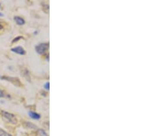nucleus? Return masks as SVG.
<instances>
[{"instance_id":"obj_1","label":"nucleus","mask_w":155,"mask_h":136,"mask_svg":"<svg viewBox=\"0 0 155 136\" xmlns=\"http://www.w3.org/2000/svg\"><path fill=\"white\" fill-rule=\"evenodd\" d=\"M1 116L3 117V119L5 121L11 123L12 125H17L18 123V120L17 118V117H16L14 114H13V113H9L5 111H1Z\"/></svg>"},{"instance_id":"obj_2","label":"nucleus","mask_w":155,"mask_h":136,"mask_svg":"<svg viewBox=\"0 0 155 136\" xmlns=\"http://www.w3.org/2000/svg\"><path fill=\"white\" fill-rule=\"evenodd\" d=\"M49 48V43H41L37 46H36L35 50L36 52L40 55H42L46 53V52L48 50Z\"/></svg>"},{"instance_id":"obj_3","label":"nucleus","mask_w":155,"mask_h":136,"mask_svg":"<svg viewBox=\"0 0 155 136\" xmlns=\"http://www.w3.org/2000/svg\"><path fill=\"white\" fill-rule=\"evenodd\" d=\"M0 78L2 79V80H6L9 82H11L12 84H13L14 85L17 87H22V84L21 80H19V78H17V77H11V76H1Z\"/></svg>"},{"instance_id":"obj_4","label":"nucleus","mask_w":155,"mask_h":136,"mask_svg":"<svg viewBox=\"0 0 155 136\" xmlns=\"http://www.w3.org/2000/svg\"><path fill=\"white\" fill-rule=\"evenodd\" d=\"M11 50L13 52H15V53L19 54V55H25L26 54L25 50L22 47H21V46H17V47L13 48H11Z\"/></svg>"},{"instance_id":"obj_5","label":"nucleus","mask_w":155,"mask_h":136,"mask_svg":"<svg viewBox=\"0 0 155 136\" xmlns=\"http://www.w3.org/2000/svg\"><path fill=\"white\" fill-rule=\"evenodd\" d=\"M23 127L26 129H37V127L34 124L30 122H24L22 124Z\"/></svg>"},{"instance_id":"obj_6","label":"nucleus","mask_w":155,"mask_h":136,"mask_svg":"<svg viewBox=\"0 0 155 136\" xmlns=\"http://www.w3.org/2000/svg\"><path fill=\"white\" fill-rule=\"evenodd\" d=\"M21 74H22V76H23L24 78L26 79V80H27L28 81H29V82H31V78H30V72H29V71L27 70V69H26V68L22 69Z\"/></svg>"},{"instance_id":"obj_7","label":"nucleus","mask_w":155,"mask_h":136,"mask_svg":"<svg viewBox=\"0 0 155 136\" xmlns=\"http://www.w3.org/2000/svg\"><path fill=\"white\" fill-rule=\"evenodd\" d=\"M14 20H15L16 23L19 26H23L26 23L25 20H24L22 17H19V16H15V17H14Z\"/></svg>"},{"instance_id":"obj_8","label":"nucleus","mask_w":155,"mask_h":136,"mask_svg":"<svg viewBox=\"0 0 155 136\" xmlns=\"http://www.w3.org/2000/svg\"><path fill=\"white\" fill-rule=\"evenodd\" d=\"M28 115H29V116L31 117L32 119L36 120H39L41 118L40 114H39V113H37L34 112V111H30L29 112H28Z\"/></svg>"},{"instance_id":"obj_9","label":"nucleus","mask_w":155,"mask_h":136,"mask_svg":"<svg viewBox=\"0 0 155 136\" xmlns=\"http://www.w3.org/2000/svg\"><path fill=\"white\" fill-rule=\"evenodd\" d=\"M0 136H13L11 133L7 132L5 130H4L1 128H0Z\"/></svg>"},{"instance_id":"obj_10","label":"nucleus","mask_w":155,"mask_h":136,"mask_svg":"<svg viewBox=\"0 0 155 136\" xmlns=\"http://www.w3.org/2000/svg\"><path fill=\"white\" fill-rule=\"evenodd\" d=\"M37 134L39 136H48V133H47L44 129H37Z\"/></svg>"},{"instance_id":"obj_11","label":"nucleus","mask_w":155,"mask_h":136,"mask_svg":"<svg viewBox=\"0 0 155 136\" xmlns=\"http://www.w3.org/2000/svg\"><path fill=\"white\" fill-rule=\"evenodd\" d=\"M42 9L45 13L48 14L49 13V5L48 4H44L42 5Z\"/></svg>"},{"instance_id":"obj_12","label":"nucleus","mask_w":155,"mask_h":136,"mask_svg":"<svg viewBox=\"0 0 155 136\" xmlns=\"http://www.w3.org/2000/svg\"><path fill=\"white\" fill-rule=\"evenodd\" d=\"M24 37L23 36H17V37H15V38H14V39L12 41V43H16V42H17V41H19V40H21V39H24Z\"/></svg>"},{"instance_id":"obj_13","label":"nucleus","mask_w":155,"mask_h":136,"mask_svg":"<svg viewBox=\"0 0 155 136\" xmlns=\"http://www.w3.org/2000/svg\"><path fill=\"white\" fill-rule=\"evenodd\" d=\"M5 97H9V98H10V96H9L8 94H6L3 91H1L0 89V98H5Z\"/></svg>"},{"instance_id":"obj_14","label":"nucleus","mask_w":155,"mask_h":136,"mask_svg":"<svg viewBox=\"0 0 155 136\" xmlns=\"http://www.w3.org/2000/svg\"><path fill=\"white\" fill-rule=\"evenodd\" d=\"M44 89H46V90L48 91L49 89H50V83L47 82V83H45V85H44Z\"/></svg>"},{"instance_id":"obj_15","label":"nucleus","mask_w":155,"mask_h":136,"mask_svg":"<svg viewBox=\"0 0 155 136\" xmlns=\"http://www.w3.org/2000/svg\"><path fill=\"white\" fill-rule=\"evenodd\" d=\"M38 33H39L38 30H35V31L34 32V35H37V34Z\"/></svg>"},{"instance_id":"obj_16","label":"nucleus","mask_w":155,"mask_h":136,"mask_svg":"<svg viewBox=\"0 0 155 136\" xmlns=\"http://www.w3.org/2000/svg\"><path fill=\"white\" fill-rule=\"evenodd\" d=\"M3 26H2V24H1V23H0V30H2L3 29Z\"/></svg>"},{"instance_id":"obj_17","label":"nucleus","mask_w":155,"mask_h":136,"mask_svg":"<svg viewBox=\"0 0 155 136\" xmlns=\"http://www.w3.org/2000/svg\"><path fill=\"white\" fill-rule=\"evenodd\" d=\"M0 17H4V14L1 13V12H0Z\"/></svg>"},{"instance_id":"obj_18","label":"nucleus","mask_w":155,"mask_h":136,"mask_svg":"<svg viewBox=\"0 0 155 136\" xmlns=\"http://www.w3.org/2000/svg\"><path fill=\"white\" fill-rule=\"evenodd\" d=\"M0 6H1V4H0Z\"/></svg>"}]
</instances>
